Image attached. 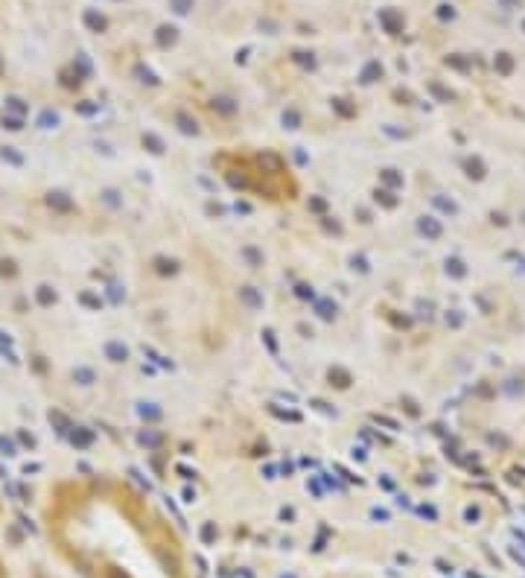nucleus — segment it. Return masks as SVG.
Here are the masks:
<instances>
[{
  "instance_id": "obj_1",
  "label": "nucleus",
  "mask_w": 525,
  "mask_h": 578,
  "mask_svg": "<svg viewBox=\"0 0 525 578\" xmlns=\"http://www.w3.org/2000/svg\"><path fill=\"white\" fill-rule=\"evenodd\" d=\"M175 6H178V12H187V6H190V0H172Z\"/></svg>"
}]
</instances>
